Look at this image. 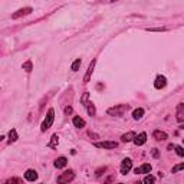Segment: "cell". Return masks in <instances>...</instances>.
<instances>
[{
	"label": "cell",
	"instance_id": "cell-1",
	"mask_svg": "<svg viewBox=\"0 0 184 184\" xmlns=\"http://www.w3.org/2000/svg\"><path fill=\"white\" fill-rule=\"evenodd\" d=\"M53 119H55V109L53 108H49V109H48V114H46L45 119H43V122H42V127H40L42 132L48 131L50 127H52V124H53Z\"/></svg>",
	"mask_w": 184,
	"mask_h": 184
},
{
	"label": "cell",
	"instance_id": "cell-2",
	"mask_svg": "<svg viewBox=\"0 0 184 184\" xmlns=\"http://www.w3.org/2000/svg\"><path fill=\"white\" fill-rule=\"evenodd\" d=\"M128 108H130V107H128L127 104L117 105V107H112V108H109L108 111H107V114H108V115H112V117H119V115H124V112H125Z\"/></svg>",
	"mask_w": 184,
	"mask_h": 184
},
{
	"label": "cell",
	"instance_id": "cell-3",
	"mask_svg": "<svg viewBox=\"0 0 184 184\" xmlns=\"http://www.w3.org/2000/svg\"><path fill=\"white\" fill-rule=\"evenodd\" d=\"M75 178V174H73V171L72 170H66V171H63L61 176L58 177V183L59 184H65V183H69V181H72Z\"/></svg>",
	"mask_w": 184,
	"mask_h": 184
},
{
	"label": "cell",
	"instance_id": "cell-4",
	"mask_svg": "<svg viewBox=\"0 0 184 184\" xmlns=\"http://www.w3.org/2000/svg\"><path fill=\"white\" fill-rule=\"evenodd\" d=\"M94 145L96 148H105V150H114L118 147V142L117 141H101V142H95Z\"/></svg>",
	"mask_w": 184,
	"mask_h": 184
},
{
	"label": "cell",
	"instance_id": "cell-5",
	"mask_svg": "<svg viewBox=\"0 0 184 184\" xmlns=\"http://www.w3.org/2000/svg\"><path fill=\"white\" fill-rule=\"evenodd\" d=\"M33 12V9L32 7H22L19 9V10H16V12L12 15V19H19V17L22 16H27V15H30V13Z\"/></svg>",
	"mask_w": 184,
	"mask_h": 184
},
{
	"label": "cell",
	"instance_id": "cell-6",
	"mask_svg": "<svg viewBox=\"0 0 184 184\" xmlns=\"http://www.w3.org/2000/svg\"><path fill=\"white\" fill-rule=\"evenodd\" d=\"M131 168H132V161H131V158H124L121 163V174H124L125 176L127 173L131 171Z\"/></svg>",
	"mask_w": 184,
	"mask_h": 184
},
{
	"label": "cell",
	"instance_id": "cell-7",
	"mask_svg": "<svg viewBox=\"0 0 184 184\" xmlns=\"http://www.w3.org/2000/svg\"><path fill=\"white\" fill-rule=\"evenodd\" d=\"M165 85H167V79H165V76L158 75L157 78H155V82H154L155 89H163Z\"/></svg>",
	"mask_w": 184,
	"mask_h": 184
},
{
	"label": "cell",
	"instance_id": "cell-8",
	"mask_svg": "<svg viewBox=\"0 0 184 184\" xmlns=\"http://www.w3.org/2000/svg\"><path fill=\"white\" fill-rule=\"evenodd\" d=\"M95 65H96V61L94 59V61L89 63L88 71H86V73H85V76H84V82H85V84H88L89 81H91V76H92V72H94V68H95Z\"/></svg>",
	"mask_w": 184,
	"mask_h": 184
},
{
	"label": "cell",
	"instance_id": "cell-9",
	"mask_svg": "<svg viewBox=\"0 0 184 184\" xmlns=\"http://www.w3.org/2000/svg\"><path fill=\"white\" fill-rule=\"evenodd\" d=\"M151 164H142V165H140V167H137L134 170L135 174H148V173H151Z\"/></svg>",
	"mask_w": 184,
	"mask_h": 184
},
{
	"label": "cell",
	"instance_id": "cell-10",
	"mask_svg": "<svg viewBox=\"0 0 184 184\" xmlns=\"http://www.w3.org/2000/svg\"><path fill=\"white\" fill-rule=\"evenodd\" d=\"M25 178H26L27 181H36V180H38V173H36V170H33V168H29V170H26Z\"/></svg>",
	"mask_w": 184,
	"mask_h": 184
},
{
	"label": "cell",
	"instance_id": "cell-11",
	"mask_svg": "<svg viewBox=\"0 0 184 184\" xmlns=\"http://www.w3.org/2000/svg\"><path fill=\"white\" fill-rule=\"evenodd\" d=\"M176 115H177V121L178 122H183L184 121V104H178L177 105V111H176Z\"/></svg>",
	"mask_w": 184,
	"mask_h": 184
},
{
	"label": "cell",
	"instance_id": "cell-12",
	"mask_svg": "<svg viewBox=\"0 0 184 184\" xmlns=\"http://www.w3.org/2000/svg\"><path fill=\"white\" fill-rule=\"evenodd\" d=\"M145 141H147V134L145 132H141V134L135 135V138H134L135 145H142V144H145Z\"/></svg>",
	"mask_w": 184,
	"mask_h": 184
},
{
	"label": "cell",
	"instance_id": "cell-13",
	"mask_svg": "<svg viewBox=\"0 0 184 184\" xmlns=\"http://www.w3.org/2000/svg\"><path fill=\"white\" fill-rule=\"evenodd\" d=\"M66 164H68V158H66V157H59V158L55 160L53 165L56 168H63V167H66Z\"/></svg>",
	"mask_w": 184,
	"mask_h": 184
},
{
	"label": "cell",
	"instance_id": "cell-14",
	"mask_svg": "<svg viewBox=\"0 0 184 184\" xmlns=\"http://www.w3.org/2000/svg\"><path fill=\"white\" fill-rule=\"evenodd\" d=\"M153 137L157 140V141H165L168 138V135L164 132V131H160V130H157V131H154L153 132Z\"/></svg>",
	"mask_w": 184,
	"mask_h": 184
},
{
	"label": "cell",
	"instance_id": "cell-15",
	"mask_svg": "<svg viewBox=\"0 0 184 184\" xmlns=\"http://www.w3.org/2000/svg\"><path fill=\"white\" fill-rule=\"evenodd\" d=\"M135 132L134 131H130V132H127V134H124L121 137V141L122 142H130V141H134V138H135Z\"/></svg>",
	"mask_w": 184,
	"mask_h": 184
},
{
	"label": "cell",
	"instance_id": "cell-16",
	"mask_svg": "<svg viewBox=\"0 0 184 184\" xmlns=\"http://www.w3.org/2000/svg\"><path fill=\"white\" fill-rule=\"evenodd\" d=\"M72 122H73V125H75L76 128H84V127L86 125V122H85V119H82L81 117H73Z\"/></svg>",
	"mask_w": 184,
	"mask_h": 184
},
{
	"label": "cell",
	"instance_id": "cell-17",
	"mask_svg": "<svg viewBox=\"0 0 184 184\" xmlns=\"http://www.w3.org/2000/svg\"><path fill=\"white\" fill-rule=\"evenodd\" d=\"M144 112H145V111H144L142 108L134 109V111H132V118H134L135 121H138V119H141V118L144 117Z\"/></svg>",
	"mask_w": 184,
	"mask_h": 184
},
{
	"label": "cell",
	"instance_id": "cell-18",
	"mask_svg": "<svg viewBox=\"0 0 184 184\" xmlns=\"http://www.w3.org/2000/svg\"><path fill=\"white\" fill-rule=\"evenodd\" d=\"M17 131L13 128V130H10V132H9V144H13V142L17 141Z\"/></svg>",
	"mask_w": 184,
	"mask_h": 184
},
{
	"label": "cell",
	"instance_id": "cell-19",
	"mask_svg": "<svg viewBox=\"0 0 184 184\" xmlns=\"http://www.w3.org/2000/svg\"><path fill=\"white\" fill-rule=\"evenodd\" d=\"M86 111H88V114L91 115V117H94L96 114V108H95V105L92 104V102H88V105H86Z\"/></svg>",
	"mask_w": 184,
	"mask_h": 184
},
{
	"label": "cell",
	"instance_id": "cell-20",
	"mask_svg": "<svg viewBox=\"0 0 184 184\" xmlns=\"http://www.w3.org/2000/svg\"><path fill=\"white\" fill-rule=\"evenodd\" d=\"M81 63H82V61H81V59H76V61H73V63L71 65V69L73 72H78V71H79V68H81Z\"/></svg>",
	"mask_w": 184,
	"mask_h": 184
},
{
	"label": "cell",
	"instance_id": "cell-21",
	"mask_svg": "<svg viewBox=\"0 0 184 184\" xmlns=\"http://www.w3.org/2000/svg\"><path fill=\"white\" fill-rule=\"evenodd\" d=\"M89 92H84V95L81 96V104L84 105L85 108H86V105H88V102H89Z\"/></svg>",
	"mask_w": 184,
	"mask_h": 184
},
{
	"label": "cell",
	"instance_id": "cell-22",
	"mask_svg": "<svg viewBox=\"0 0 184 184\" xmlns=\"http://www.w3.org/2000/svg\"><path fill=\"white\" fill-rule=\"evenodd\" d=\"M58 142H59L58 134H53V135H52V140H50V142L48 144V147H52V148H55V147L58 145Z\"/></svg>",
	"mask_w": 184,
	"mask_h": 184
},
{
	"label": "cell",
	"instance_id": "cell-23",
	"mask_svg": "<svg viewBox=\"0 0 184 184\" xmlns=\"http://www.w3.org/2000/svg\"><path fill=\"white\" fill-rule=\"evenodd\" d=\"M181 170H184V163H180V164H177V165H174L171 173H178V171H181Z\"/></svg>",
	"mask_w": 184,
	"mask_h": 184
},
{
	"label": "cell",
	"instance_id": "cell-24",
	"mask_svg": "<svg viewBox=\"0 0 184 184\" xmlns=\"http://www.w3.org/2000/svg\"><path fill=\"white\" fill-rule=\"evenodd\" d=\"M22 66H23V69H25L26 72H30V71H32V68H33V65H32V62H30V61H27V62H25Z\"/></svg>",
	"mask_w": 184,
	"mask_h": 184
},
{
	"label": "cell",
	"instance_id": "cell-25",
	"mask_svg": "<svg viewBox=\"0 0 184 184\" xmlns=\"http://www.w3.org/2000/svg\"><path fill=\"white\" fill-rule=\"evenodd\" d=\"M145 30H148V32H165L168 29L167 27H147Z\"/></svg>",
	"mask_w": 184,
	"mask_h": 184
},
{
	"label": "cell",
	"instance_id": "cell-26",
	"mask_svg": "<svg viewBox=\"0 0 184 184\" xmlns=\"http://www.w3.org/2000/svg\"><path fill=\"white\" fill-rule=\"evenodd\" d=\"M144 183L145 184H150V183H155V177L154 176H151L150 173H148V176L144 178Z\"/></svg>",
	"mask_w": 184,
	"mask_h": 184
},
{
	"label": "cell",
	"instance_id": "cell-27",
	"mask_svg": "<svg viewBox=\"0 0 184 184\" xmlns=\"http://www.w3.org/2000/svg\"><path fill=\"white\" fill-rule=\"evenodd\" d=\"M10 183H17V184H22V183H23V180H22V178H17V177H13V178H9V180L6 181V184H10Z\"/></svg>",
	"mask_w": 184,
	"mask_h": 184
},
{
	"label": "cell",
	"instance_id": "cell-28",
	"mask_svg": "<svg viewBox=\"0 0 184 184\" xmlns=\"http://www.w3.org/2000/svg\"><path fill=\"white\" fill-rule=\"evenodd\" d=\"M174 150H176L177 155H180V157H184V148H183V147L176 145V147H174Z\"/></svg>",
	"mask_w": 184,
	"mask_h": 184
},
{
	"label": "cell",
	"instance_id": "cell-29",
	"mask_svg": "<svg viewBox=\"0 0 184 184\" xmlns=\"http://www.w3.org/2000/svg\"><path fill=\"white\" fill-rule=\"evenodd\" d=\"M151 154H153V157H154V158H158V157H160V153H158V150H157V148H153V150H151Z\"/></svg>",
	"mask_w": 184,
	"mask_h": 184
},
{
	"label": "cell",
	"instance_id": "cell-30",
	"mask_svg": "<svg viewBox=\"0 0 184 184\" xmlns=\"http://www.w3.org/2000/svg\"><path fill=\"white\" fill-rule=\"evenodd\" d=\"M72 111H73V109H72V107H66V108H65V114H66V115L72 114Z\"/></svg>",
	"mask_w": 184,
	"mask_h": 184
},
{
	"label": "cell",
	"instance_id": "cell-31",
	"mask_svg": "<svg viewBox=\"0 0 184 184\" xmlns=\"http://www.w3.org/2000/svg\"><path fill=\"white\" fill-rule=\"evenodd\" d=\"M105 170H107V167L99 168V170H96V176H101V174H102V171H105Z\"/></svg>",
	"mask_w": 184,
	"mask_h": 184
},
{
	"label": "cell",
	"instance_id": "cell-32",
	"mask_svg": "<svg viewBox=\"0 0 184 184\" xmlns=\"http://www.w3.org/2000/svg\"><path fill=\"white\" fill-rule=\"evenodd\" d=\"M174 147H176V145H173V144H168V147H167V148H168V150H173Z\"/></svg>",
	"mask_w": 184,
	"mask_h": 184
},
{
	"label": "cell",
	"instance_id": "cell-33",
	"mask_svg": "<svg viewBox=\"0 0 184 184\" xmlns=\"http://www.w3.org/2000/svg\"><path fill=\"white\" fill-rule=\"evenodd\" d=\"M111 2H117V0H111Z\"/></svg>",
	"mask_w": 184,
	"mask_h": 184
}]
</instances>
